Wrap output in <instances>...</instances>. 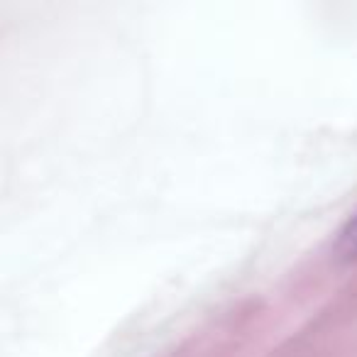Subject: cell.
<instances>
[{"mask_svg":"<svg viewBox=\"0 0 357 357\" xmlns=\"http://www.w3.org/2000/svg\"><path fill=\"white\" fill-rule=\"evenodd\" d=\"M337 257L345 259V262H352L357 259V213L347 220V225L342 228L340 238H337Z\"/></svg>","mask_w":357,"mask_h":357,"instance_id":"cell-1","label":"cell"}]
</instances>
